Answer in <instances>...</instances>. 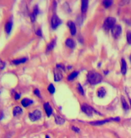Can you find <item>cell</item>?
Wrapping results in <instances>:
<instances>
[{"label": "cell", "instance_id": "obj_5", "mask_svg": "<svg viewBox=\"0 0 131 138\" xmlns=\"http://www.w3.org/2000/svg\"><path fill=\"white\" fill-rule=\"evenodd\" d=\"M29 119L32 121H36L37 120L40 119L41 117V112L39 110H35L32 113L28 114Z\"/></svg>", "mask_w": 131, "mask_h": 138}, {"label": "cell", "instance_id": "obj_13", "mask_svg": "<svg viewBox=\"0 0 131 138\" xmlns=\"http://www.w3.org/2000/svg\"><path fill=\"white\" fill-rule=\"evenodd\" d=\"M56 44V38H54L51 42H49L47 45V48H46L47 52H49V51L52 50L53 48L55 47Z\"/></svg>", "mask_w": 131, "mask_h": 138}, {"label": "cell", "instance_id": "obj_35", "mask_svg": "<svg viewBox=\"0 0 131 138\" xmlns=\"http://www.w3.org/2000/svg\"><path fill=\"white\" fill-rule=\"evenodd\" d=\"M3 118V113L0 110V120H1Z\"/></svg>", "mask_w": 131, "mask_h": 138}, {"label": "cell", "instance_id": "obj_2", "mask_svg": "<svg viewBox=\"0 0 131 138\" xmlns=\"http://www.w3.org/2000/svg\"><path fill=\"white\" fill-rule=\"evenodd\" d=\"M115 22H116V20L115 18L114 17H108L107 18L104 23H103V27L105 30H112V28L115 26Z\"/></svg>", "mask_w": 131, "mask_h": 138}, {"label": "cell", "instance_id": "obj_10", "mask_svg": "<svg viewBox=\"0 0 131 138\" xmlns=\"http://www.w3.org/2000/svg\"><path fill=\"white\" fill-rule=\"evenodd\" d=\"M66 45L68 48H70V49H74L75 47H76V43H75V41L72 38H68L66 41Z\"/></svg>", "mask_w": 131, "mask_h": 138}, {"label": "cell", "instance_id": "obj_19", "mask_svg": "<svg viewBox=\"0 0 131 138\" xmlns=\"http://www.w3.org/2000/svg\"><path fill=\"white\" fill-rule=\"evenodd\" d=\"M78 73L79 72H77V71H74V72H72L70 74H69L68 75V77H67V80H68V81H72L74 79H75L77 76H78Z\"/></svg>", "mask_w": 131, "mask_h": 138}, {"label": "cell", "instance_id": "obj_3", "mask_svg": "<svg viewBox=\"0 0 131 138\" xmlns=\"http://www.w3.org/2000/svg\"><path fill=\"white\" fill-rule=\"evenodd\" d=\"M120 121V117H115V118H109V119H106L104 120H101V121H92V122H89V124L92 125H104L106 123L111 122V121H116V122H119Z\"/></svg>", "mask_w": 131, "mask_h": 138}, {"label": "cell", "instance_id": "obj_9", "mask_svg": "<svg viewBox=\"0 0 131 138\" xmlns=\"http://www.w3.org/2000/svg\"><path fill=\"white\" fill-rule=\"evenodd\" d=\"M68 26L70 30V33L72 36H74L76 34V24L74 22L72 21H69L68 22Z\"/></svg>", "mask_w": 131, "mask_h": 138}, {"label": "cell", "instance_id": "obj_39", "mask_svg": "<svg viewBox=\"0 0 131 138\" xmlns=\"http://www.w3.org/2000/svg\"><path fill=\"white\" fill-rule=\"evenodd\" d=\"M46 138H49V135H47V136H46Z\"/></svg>", "mask_w": 131, "mask_h": 138}, {"label": "cell", "instance_id": "obj_37", "mask_svg": "<svg viewBox=\"0 0 131 138\" xmlns=\"http://www.w3.org/2000/svg\"><path fill=\"white\" fill-rule=\"evenodd\" d=\"M105 74H107V73H109V72H108V71H107V72H105Z\"/></svg>", "mask_w": 131, "mask_h": 138}, {"label": "cell", "instance_id": "obj_27", "mask_svg": "<svg viewBox=\"0 0 131 138\" xmlns=\"http://www.w3.org/2000/svg\"><path fill=\"white\" fill-rule=\"evenodd\" d=\"M126 38L128 44H131V32H128L126 34Z\"/></svg>", "mask_w": 131, "mask_h": 138}, {"label": "cell", "instance_id": "obj_32", "mask_svg": "<svg viewBox=\"0 0 131 138\" xmlns=\"http://www.w3.org/2000/svg\"><path fill=\"white\" fill-rule=\"evenodd\" d=\"M36 17L37 16H34L33 14H32L31 15V20L32 22H34V21L36 20Z\"/></svg>", "mask_w": 131, "mask_h": 138}, {"label": "cell", "instance_id": "obj_25", "mask_svg": "<svg viewBox=\"0 0 131 138\" xmlns=\"http://www.w3.org/2000/svg\"><path fill=\"white\" fill-rule=\"evenodd\" d=\"M77 90H78V92L81 94V95H84V90H83V88H82V87L81 84H79V83L77 84Z\"/></svg>", "mask_w": 131, "mask_h": 138}, {"label": "cell", "instance_id": "obj_41", "mask_svg": "<svg viewBox=\"0 0 131 138\" xmlns=\"http://www.w3.org/2000/svg\"><path fill=\"white\" fill-rule=\"evenodd\" d=\"M130 59H131V57H130Z\"/></svg>", "mask_w": 131, "mask_h": 138}, {"label": "cell", "instance_id": "obj_16", "mask_svg": "<svg viewBox=\"0 0 131 138\" xmlns=\"http://www.w3.org/2000/svg\"><path fill=\"white\" fill-rule=\"evenodd\" d=\"M28 61V59L26 57H22V58H20V59H14L12 61V63L14 65H19L21 63H25V62H26Z\"/></svg>", "mask_w": 131, "mask_h": 138}, {"label": "cell", "instance_id": "obj_40", "mask_svg": "<svg viewBox=\"0 0 131 138\" xmlns=\"http://www.w3.org/2000/svg\"><path fill=\"white\" fill-rule=\"evenodd\" d=\"M100 65H101V63H99V65H98V66H99V67H100Z\"/></svg>", "mask_w": 131, "mask_h": 138}, {"label": "cell", "instance_id": "obj_11", "mask_svg": "<svg viewBox=\"0 0 131 138\" xmlns=\"http://www.w3.org/2000/svg\"><path fill=\"white\" fill-rule=\"evenodd\" d=\"M44 109L46 112V114L48 116H50L52 113H53V110H52V108L50 106V104L49 102H45L44 103Z\"/></svg>", "mask_w": 131, "mask_h": 138}, {"label": "cell", "instance_id": "obj_18", "mask_svg": "<svg viewBox=\"0 0 131 138\" xmlns=\"http://www.w3.org/2000/svg\"><path fill=\"white\" fill-rule=\"evenodd\" d=\"M55 121L57 125H62L65 123V119L60 115H55Z\"/></svg>", "mask_w": 131, "mask_h": 138}, {"label": "cell", "instance_id": "obj_23", "mask_svg": "<svg viewBox=\"0 0 131 138\" xmlns=\"http://www.w3.org/2000/svg\"><path fill=\"white\" fill-rule=\"evenodd\" d=\"M47 90H48V91L49 92L50 94H54V93H55V91H56V88L54 87L53 84H50L48 86Z\"/></svg>", "mask_w": 131, "mask_h": 138}, {"label": "cell", "instance_id": "obj_30", "mask_svg": "<svg viewBox=\"0 0 131 138\" xmlns=\"http://www.w3.org/2000/svg\"><path fill=\"white\" fill-rule=\"evenodd\" d=\"M5 67H6V63H4L3 61L0 60V69H4Z\"/></svg>", "mask_w": 131, "mask_h": 138}, {"label": "cell", "instance_id": "obj_1", "mask_svg": "<svg viewBox=\"0 0 131 138\" xmlns=\"http://www.w3.org/2000/svg\"><path fill=\"white\" fill-rule=\"evenodd\" d=\"M87 80L89 83L91 85H96L101 82L103 80L102 75L99 73L95 71H89L87 73Z\"/></svg>", "mask_w": 131, "mask_h": 138}, {"label": "cell", "instance_id": "obj_36", "mask_svg": "<svg viewBox=\"0 0 131 138\" xmlns=\"http://www.w3.org/2000/svg\"><path fill=\"white\" fill-rule=\"evenodd\" d=\"M72 66H68V69H72Z\"/></svg>", "mask_w": 131, "mask_h": 138}, {"label": "cell", "instance_id": "obj_6", "mask_svg": "<svg viewBox=\"0 0 131 138\" xmlns=\"http://www.w3.org/2000/svg\"><path fill=\"white\" fill-rule=\"evenodd\" d=\"M51 27H52V28L56 29V28H57L62 23V20H60V18H59L58 16L56 15V14H54L52 16V18H51Z\"/></svg>", "mask_w": 131, "mask_h": 138}, {"label": "cell", "instance_id": "obj_12", "mask_svg": "<svg viewBox=\"0 0 131 138\" xmlns=\"http://www.w3.org/2000/svg\"><path fill=\"white\" fill-rule=\"evenodd\" d=\"M12 26H13V22L12 21H8L6 24L5 25V31L6 32L8 35H9L10 32L12 31Z\"/></svg>", "mask_w": 131, "mask_h": 138}, {"label": "cell", "instance_id": "obj_4", "mask_svg": "<svg viewBox=\"0 0 131 138\" xmlns=\"http://www.w3.org/2000/svg\"><path fill=\"white\" fill-rule=\"evenodd\" d=\"M81 109L87 116H92L94 112L97 113V111L95 110L93 107H91L90 106H89V105L87 104H84L82 105Z\"/></svg>", "mask_w": 131, "mask_h": 138}, {"label": "cell", "instance_id": "obj_22", "mask_svg": "<svg viewBox=\"0 0 131 138\" xmlns=\"http://www.w3.org/2000/svg\"><path fill=\"white\" fill-rule=\"evenodd\" d=\"M102 4L103 5V6L106 7H109L112 6L113 1H112V0H104L102 2Z\"/></svg>", "mask_w": 131, "mask_h": 138}, {"label": "cell", "instance_id": "obj_28", "mask_svg": "<svg viewBox=\"0 0 131 138\" xmlns=\"http://www.w3.org/2000/svg\"><path fill=\"white\" fill-rule=\"evenodd\" d=\"M56 68L60 69V70L64 71L65 70V66L62 65V64H61V63H57L56 65Z\"/></svg>", "mask_w": 131, "mask_h": 138}, {"label": "cell", "instance_id": "obj_24", "mask_svg": "<svg viewBox=\"0 0 131 138\" xmlns=\"http://www.w3.org/2000/svg\"><path fill=\"white\" fill-rule=\"evenodd\" d=\"M122 106H123V109L126 110H128V109H129V106H128V104H127L126 101V100H125L124 97H122Z\"/></svg>", "mask_w": 131, "mask_h": 138}, {"label": "cell", "instance_id": "obj_20", "mask_svg": "<svg viewBox=\"0 0 131 138\" xmlns=\"http://www.w3.org/2000/svg\"><path fill=\"white\" fill-rule=\"evenodd\" d=\"M22 109L21 107H18V106L14 107V110H13V115H14V116H18V115H20V114H22Z\"/></svg>", "mask_w": 131, "mask_h": 138}, {"label": "cell", "instance_id": "obj_31", "mask_svg": "<svg viewBox=\"0 0 131 138\" xmlns=\"http://www.w3.org/2000/svg\"><path fill=\"white\" fill-rule=\"evenodd\" d=\"M72 129L74 131L76 132V133H78V132H80V129L78 128V127H75V126H72Z\"/></svg>", "mask_w": 131, "mask_h": 138}, {"label": "cell", "instance_id": "obj_21", "mask_svg": "<svg viewBox=\"0 0 131 138\" xmlns=\"http://www.w3.org/2000/svg\"><path fill=\"white\" fill-rule=\"evenodd\" d=\"M127 71V65L124 59H122V65H121V72L123 75H125Z\"/></svg>", "mask_w": 131, "mask_h": 138}, {"label": "cell", "instance_id": "obj_15", "mask_svg": "<svg viewBox=\"0 0 131 138\" xmlns=\"http://www.w3.org/2000/svg\"><path fill=\"white\" fill-rule=\"evenodd\" d=\"M33 103V101H32L29 98H23L22 101H21V104L24 107H28V106H30L31 104Z\"/></svg>", "mask_w": 131, "mask_h": 138}, {"label": "cell", "instance_id": "obj_17", "mask_svg": "<svg viewBox=\"0 0 131 138\" xmlns=\"http://www.w3.org/2000/svg\"><path fill=\"white\" fill-rule=\"evenodd\" d=\"M106 94V90L103 87L99 88L97 90V96L99 98H103Z\"/></svg>", "mask_w": 131, "mask_h": 138}, {"label": "cell", "instance_id": "obj_38", "mask_svg": "<svg viewBox=\"0 0 131 138\" xmlns=\"http://www.w3.org/2000/svg\"><path fill=\"white\" fill-rule=\"evenodd\" d=\"M129 101H130V104H131V98H129Z\"/></svg>", "mask_w": 131, "mask_h": 138}, {"label": "cell", "instance_id": "obj_33", "mask_svg": "<svg viewBox=\"0 0 131 138\" xmlns=\"http://www.w3.org/2000/svg\"><path fill=\"white\" fill-rule=\"evenodd\" d=\"M36 35L39 36H42V32H41V29H38L36 31Z\"/></svg>", "mask_w": 131, "mask_h": 138}, {"label": "cell", "instance_id": "obj_29", "mask_svg": "<svg viewBox=\"0 0 131 138\" xmlns=\"http://www.w3.org/2000/svg\"><path fill=\"white\" fill-rule=\"evenodd\" d=\"M34 94L36 95V96H37L39 98H41V94H40V91L38 90V89H35L34 90Z\"/></svg>", "mask_w": 131, "mask_h": 138}, {"label": "cell", "instance_id": "obj_7", "mask_svg": "<svg viewBox=\"0 0 131 138\" xmlns=\"http://www.w3.org/2000/svg\"><path fill=\"white\" fill-rule=\"evenodd\" d=\"M122 33V27L120 25H115L112 29V34L115 38H118Z\"/></svg>", "mask_w": 131, "mask_h": 138}, {"label": "cell", "instance_id": "obj_26", "mask_svg": "<svg viewBox=\"0 0 131 138\" xmlns=\"http://www.w3.org/2000/svg\"><path fill=\"white\" fill-rule=\"evenodd\" d=\"M33 14H34V16H37L38 14H39V7L36 5L35 6H34V9H33Z\"/></svg>", "mask_w": 131, "mask_h": 138}, {"label": "cell", "instance_id": "obj_34", "mask_svg": "<svg viewBox=\"0 0 131 138\" xmlns=\"http://www.w3.org/2000/svg\"><path fill=\"white\" fill-rule=\"evenodd\" d=\"M20 94H18V93H16L15 94V96H14V98H15V100H18L20 98Z\"/></svg>", "mask_w": 131, "mask_h": 138}, {"label": "cell", "instance_id": "obj_14", "mask_svg": "<svg viewBox=\"0 0 131 138\" xmlns=\"http://www.w3.org/2000/svg\"><path fill=\"white\" fill-rule=\"evenodd\" d=\"M89 6V1L87 0H82L81 1V11L82 14L87 12Z\"/></svg>", "mask_w": 131, "mask_h": 138}, {"label": "cell", "instance_id": "obj_8", "mask_svg": "<svg viewBox=\"0 0 131 138\" xmlns=\"http://www.w3.org/2000/svg\"><path fill=\"white\" fill-rule=\"evenodd\" d=\"M53 73H54V80L55 82H59L62 79V70L57 69V68H55L53 70Z\"/></svg>", "mask_w": 131, "mask_h": 138}]
</instances>
